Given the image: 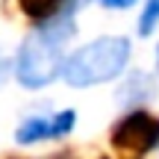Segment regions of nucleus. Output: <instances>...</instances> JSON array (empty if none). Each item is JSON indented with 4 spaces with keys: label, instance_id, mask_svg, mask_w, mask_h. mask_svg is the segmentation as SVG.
<instances>
[{
    "label": "nucleus",
    "instance_id": "nucleus-1",
    "mask_svg": "<svg viewBox=\"0 0 159 159\" xmlns=\"http://www.w3.org/2000/svg\"><path fill=\"white\" fill-rule=\"evenodd\" d=\"M74 12L77 0H65L53 15L41 18L39 27L27 35L15 59V80L24 89H44L59 77L65 47L77 30Z\"/></svg>",
    "mask_w": 159,
    "mask_h": 159
},
{
    "label": "nucleus",
    "instance_id": "nucleus-2",
    "mask_svg": "<svg viewBox=\"0 0 159 159\" xmlns=\"http://www.w3.org/2000/svg\"><path fill=\"white\" fill-rule=\"evenodd\" d=\"M133 44L127 35H100L62 59L59 77L74 89H89L121 77L130 65Z\"/></svg>",
    "mask_w": 159,
    "mask_h": 159
},
{
    "label": "nucleus",
    "instance_id": "nucleus-3",
    "mask_svg": "<svg viewBox=\"0 0 159 159\" xmlns=\"http://www.w3.org/2000/svg\"><path fill=\"white\" fill-rule=\"evenodd\" d=\"M112 144L133 156H144L150 150H156L159 148V118H153L150 112H142V109L127 112L112 130Z\"/></svg>",
    "mask_w": 159,
    "mask_h": 159
},
{
    "label": "nucleus",
    "instance_id": "nucleus-4",
    "mask_svg": "<svg viewBox=\"0 0 159 159\" xmlns=\"http://www.w3.org/2000/svg\"><path fill=\"white\" fill-rule=\"evenodd\" d=\"M74 124H77L74 109H62L56 115H35V118H27L15 130V142L18 144H35V142L62 139V136H68L74 130Z\"/></svg>",
    "mask_w": 159,
    "mask_h": 159
},
{
    "label": "nucleus",
    "instance_id": "nucleus-5",
    "mask_svg": "<svg viewBox=\"0 0 159 159\" xmlns=\"http://www.w3.org/2000/svg\"><path fill=\"white\" fill-rule=\"evenodd\" d=\"M21 3V9L27 12L30 18H35V21H41V18L53 15V12L59 9V6L65 3V0H18Z\"/></svg>",
    "mask_w": 159,
    "mask_h": 159
},
{
    "label": "nucleus",
    "instance_id": "nucleus-6",
    "mask_svg": "<svg viewBox=\"0 0 159 159\" xmlns=\"http://www.w3.org/2000/svg\"><path fill=\"white\" fill-rule=\"evenodd\" d=\"M159 24V0H148L139 18V35H150Z\"/></svg>",
    "mask_w": 159,
    "mask_h": 159
},
{
    "label": "nucleus",
    "instance_id": "nucleus-7",
    "mask_svg": "<svg viewBox=\"0 0 159 159\" xmlns=\"http://www.w3.org/2000/svg\"><path fill=\"white\" fill-rule=\"evenodd\" d=\"M100 3L106 6V9H130L136 0H100Z\"/></svg>",
    "mask_w": 159,
    "mask_h": 159
},
{
    "label": "nucleus",
    "instance_id": "nucleus-8",
    "mask_svg": "<svg viewBox=\"0 0 159 159\" xmlns=\"http://www.w3.org/2000/svg\"><path fill=\"white\" fill-rule=\"evenodd\" d=\"M156 71H159V47H156Z\"/></svg>",
    "mask_w": 159,
    "mask_h": 159
},
{
    "label": "nucleus",
    "instance_id": "nucleus-9",
    "mask_svg": "<svg viewBox=\"0 0 159 159\" xmlns=\"http://www.w3.org/2000/svg\"><path fill=\"white\" fill-rule=\"evenodd\" d=\"M53 159H56V156H53Z\"/></svg>",
    "mask_w": 159,
    "mask_h": 159
}]
</instances>
